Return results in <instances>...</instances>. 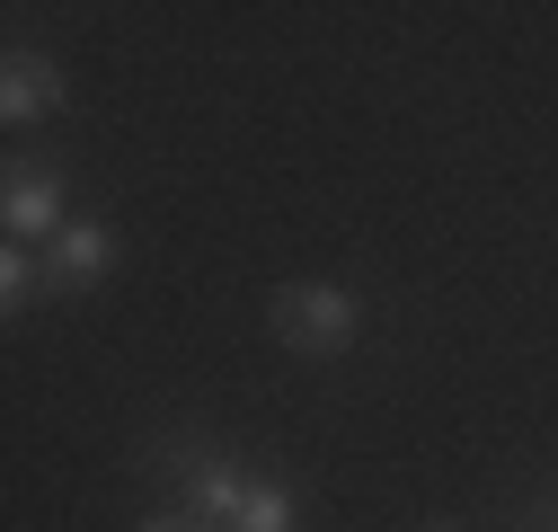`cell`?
Wrapping results in <instances>:
<instances>
[{"label": "cell", "instance_id": "cell-1", "mask_svg": "<svg viewBox=\"0 0 558 532\" xmlns=\"http://www.w3.org/2000/svg\"><path fill=\"white\" fill-rule=\"evenodd\" d=\"M355 319H364V311H355L345 285H284V293L266 302V328H275L293 355H345V347H355Z\"/></svg>", "mask_w": 558, "mask_h": 532}, {"label": "cell", "instance_id": "cell-2", "mask_svg": "<svg viewBox=\"0 0 558 532\" xmlns=\"http://www.w3.org/2000/svg\"><path fill=\"white\" fill-rule=\"evenodd\" d=\"M107 257H116V231H107V222H62V231L45 240V285H53V293H89V285L107 276Z\"/></svg>", "mask_w": 558, "mask_h": 532}, {"label": "cell", "instance_id": "cell-3", "mask_svg": "<svg viewBox=\"0 0 558 532\" xmlns=\"http://www.w3.org/2000/svg\"><path fill=\"white\" fill-rule=\"evenodd\" d=\"M0 222H10V240L27 249V240H53L62 222V178L53 169H10V186H0Z\"/></svg>", "mask_w": 558, "mask_h": 532}, {"label": "cell", "instance_id": "cell-4", "mask_svg": "<svg viewBox=\"0 0 558 532\" xmlns=\"http://www.w3.org/2000/svg\"><path fill=\"white\" fill-rule=\"evenodd\" d=\"M62 107V72H53V62L45 53H10V62H0V116H10V124H36V116H53Z\"/></svg>", "mask_w": 558, "mask_h": 532}, {"label": "cell", "instance_id": "cell-5", "mask_svg": "<svg viewBox=\"0 0 558 532\" xmlns=\"http://www.w3.org/2000/svg\"><path fill=\"white\" fill-rule=\"evenodd\" d=\"M248 488H257V480H240L231 461H204V471L186 480V506H195V523H240Z\"/></svg>", "mask_w": 558, "mask_h": 532}, {"label": "cell", "instance_id": "cell-6", "mask_svg": "<svg viewBox=\"0 0 558 532\" xmlns=\"http://www.w3.org/2000/svg\"><path fill=\"white\" fill-rule=\"evenodd\" d=\"M231 532H293V488H275V480H257Z\"/></svg>", "mask_w": 558, "mask_h": 532}, {"label": "cell", "instance_id": "cell-7", "mask_svg": "<svg viewBox=\"0 0 558 532\" xmlns=\"http://www.w3.org/2000/svg\"><path fill=\"white\" fill-rule=\"evenodd\" d=\"M36 285H45V276H36V249H19V240H10V249H0V302L27 311V293H36Z\"/></svg>", "mask_w": 558, "mask_h": 532}, {"label": "cell", "instance_id": "cell-8", "mask_svg": "<svg viewBox=\"0 0 558 532\" xmlns=\"http://www.w3.org/2000/svg\"><path fill=\"white\" fill-rule=\"evenodd\" d=\"M143 532H204L195 515H160V523H143Z\"/></svg>", "mask_w": 558, "mask_h": 532}, {"label": "cell", "instance_id": "cell-9", "mask_svg": "<svg viewBox=\"0 0 558 532\" xmlns=\"http://www.w3.org/2000/svg\"><path fill=\"white\" fill-rule=\"evenodd\" d=\"M435 532H452V523H435Z\"/></svg>", "mask_w": 558, "mask_h": 532}]
</instances>
